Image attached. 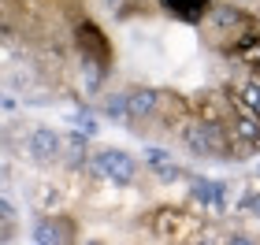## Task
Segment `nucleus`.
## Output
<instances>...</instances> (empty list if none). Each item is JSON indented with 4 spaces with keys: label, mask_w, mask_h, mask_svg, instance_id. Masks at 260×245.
<instances>
[{
    "label": "nucleus",
    "mask_w": 260,
    "mask_h": 245,
    "mask_svg": "<svg viewBox=\"0 0 260 245\" xmlns=\"http://www.w3.org/2000/svg\"><path fill=\"white\" fill-rule=\"evenodd\" d=\"M182 142H186V149H190L193 156H205V160H227V156H234L231 134L223 130L212 115H201V119H193V123L182 130Z\"/></svg>",
    "instance_id": "obj_1"
},
{
    "label": "nucleus",
    "mask_w": 260,
    "mask_h": 245,
    "mask_svg": "<svg viewBox=\"0 0 260 245\" xmlns=\"http://www.w3.org/2000/svg\"><path fill=\"white\" fill-rule=\"evenodd\" d=\"M89 171L104 182H115V186H130L138 179V163L130 160L123 149H101V153L89 156Z\"/></svg>",
    "instance_id": "obj_2"
},
{
    "label": "nucleus",
    "mask_w": 260,
    "mask_h": 245,
    "mask_svg": "<svg viewBox=\"0 0 260 245\" xmlns=\"http://www.w3.org/2000/svg\"><path fill=\"white\" fill-rule=\"evenodd\" d=\"M26 153L38 163H56L63 156V137L56 130H49V126H34V130L26 134Z\"/></svg>",
    "instance_id": "obj_3"
},
{
    "label": "nucleus",
    "mask_w": 260,
    "mask_h": 245,
    "mask_svg": "<svg viewBox=\"0 0 260 245\" xmlns=\"http://www.w3.org/2000/svg\"><path fill=\"white\" fill-rule=\"evenodd\" d=\"M78 49L86 52V60L93 63V67H108V56H112V49H108V38L101 33V26L97 22H78Z\"/></svg>",
    "instance_id": "obj_4"
},
{
    "label": "nucleus",
    "mask_w": 260,
    "mask_h": 245,
    "mask_svg": "<svg viewBox=\"0 0 260 245\" xmlns=\"http://www.w3.org/2000/svg\"><path fill=\"white\" fill-rule=\"evenodd\" d=\"M197 230H201L197 219L186 216V212H175V208H164V212L156 216V234L168 238V241H182V238L197 234Z\"/></svg>",
    "instance_id": "obj_5"
},
{
    "label": "nucleus",
    "mask_w": 260,
    "mask_h": 245,
    "mask_svg": "<svg viewBox=\"0 0 260 245\" xmlns=\"http://www.w3.org/2000/svg\"><path fill=\"white\" fill-rule=\"evenodd\" d=\"M231 104H238V108L253 112L260 119V71L249 75V78H242V82H234L231 86Z\"/></svg>",
    "instance_id": "obj_6"
},
{
    "label": "nucleus",
    "mask_w": 260,
    "mask_h": 245,
    "mask_svg": "<svg viewBox=\"0 0 260 245\" xmlns=\"http://www.w3.org/2000/svg\"><path fill=\"white\" fill-rule=\"evenodd\" d=\"M130 97V119H149V115H156V108H160V93L156 89H130L126 93Z\"/></svg>",
    "instance_id": "obj_7"
},
{
    "label": "nucleus",
    "mask_w": 260,
    "mask_h": 245,
    "mask_svg": "<svg viewBox=\"0 0 260 245\" xmlns=\"http://www.w3.org/2000/svg\"><path fill=\"white\" fill-rule=\"evenodd\" d=\"M145 163H149L152 171H156V179H160V182H175V179H182V174H186L179 163H175L168 153H164V149H145Z\"/></svg>",
    "instance_id": "obj_8"
},
{
    "label": "nucleus",
    "mask_w": 260,
    "mask_h": 245,
    "mask_svg": "<svg viewBox=\"0 0 260 245\" xmlns=\"http://www.w3.org/2000/svg\"><path fill=\"white\" fill-rule=\"evenodd\" d=\"M34 241H38V245L71 241V223H60V219H45V223L34 227Z\"/></svg>",
    "instance_id": "obj_9"
},
{
    "label": "nucleus",
    "mask_w": 260,
    "mask_h": 245,
    "mask_svg": "<svg viewBox=\"0 0 260 245\" xmlns=\"http://www.w3.org/2000/svg\"><path fill=\"white\" fill-rule=\"evenodd\" d=\"M193 201L208 204V208H223V201H227V190H223L219 182H205V179H197V182H193Z\"/></svg>",
    "instance_id": "obj_10"
},
{
    "label": "nucleus",
    "mask_w": 260,
    "mask_h": 245,
    "mask_svg": "<svg viewBox=\"0 0 260 245\" xmlns=\"http://www.w3.org/2000/svg\"><path fill=\"white\" fill-rule=\"evenodd\" d=\"M164 4H168V11H175L179 19H186V22H197L208 0H164Z\"/></svg>",
    "instance_id": "obj_11"
},
{
    "label": "nucleus",
    "mask_w": 260,
    "mask_h": 245,
    "mask_svg": "<svg viewBox=\"0 0 260 245\" xmlns=\"http://www.w3.org/2000/svg\"><path fill=\"white\" fill-rule=\"evenodd\" d=\"M101 112L108 115V119H130V97L126 93H112V97H104Z\"/></svg>",
    "instance_id": "obj_12"
},
{
    "label": "nucleus",
    "mask_w": 260,
    "mask_h": 245,
    "mask_svg": "<svg viewBox=\"0 0 260 245\" xmlns=\"http://www.w3.org/2000/svg\"><path fill=\"white\" fill-rule=\"evenodd\" d=\"M242 208H245V212H253V216H260V197H245Z\"/></svg>",
    "instance_id": "obj_13"
}]
</instances>
